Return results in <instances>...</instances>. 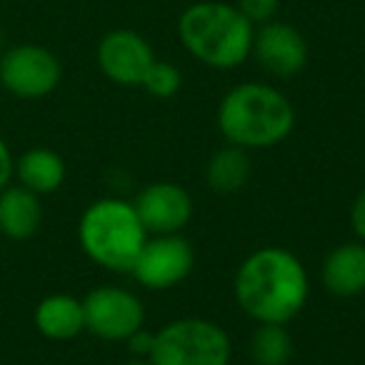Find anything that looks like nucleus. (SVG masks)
I'll return each instance as SVG.
<instances>
[{
	"instance_id": "obj_1",
	"label": "nucleus",
	"mask_w": 365,
	"mask_h": 365,
	"mask_svg": "<svg viewBox=\"0 0 365 365\" xmlns=\"http://www.w3.org/2000/svg\"><path fill=\"white\" fill-rule=\"evenodd\" d=\"M233 288L240 310L255 323L288 325L308 303L310 280L290 250L265 245L240 263Z\"/></svg>"
},
{
	"instance_id": "obj_2",
	"label": "nucleus",
	"mask_w": 365,
	"mask_h": 365,
	"mask_svg": "<svg viewBox=\"0 0 365 365\" xmlns=\"http://www.w3.org/2000/svg\"><path fill=\"white\" fill-rule=\"evenodd\" d=\"M295 128V108L268 83H240L218 106V130L230 145L263 150L280 145Z\"/></svg>"
},
{
	"instance_id": "obj_3",
	"label": "nucleus",
	"mask_w": 365,
	"mask_h": 365,
	"mask_svg": "<svg viewBox=\"0 0 365 365\" xmlns=\"http://www.w3.org/2000/svg\"><path fill=\"white\" fill-rule=\"evenodd\" d=\"M255 26L223 0H198L178 18V38L198 63L233 71L253 53Z\"/></svg>"
},
{
	"instance_id": "obj_4",
	"label": "nucleus",
	"mask_w": 365,
	"mask_h": 365,
	"mask_svg": "<svg viewBox=\"0 0 365 365\" xmlns=\"http://www.w3.org/2000/svg\"><path fill=\"white\" fill-rule=\"evenodd\" d=\"M148 233L133 203L101 198L91 203L78 223V243L96 265L113 273H130Z\"/></svg>"
},
{
	"instance_id": "obj_5",
	"label": "nucleus",
	"mask_w": 365,
	"mask_h": 365,
	"mask_svg": "<svg viewBox=\"0 0 365 365\" xmlns=\"http://www.w3.org/2000/svg\"><path fill=\"white\" fill-rule=\"evenodd\" d=\"M233 345L218 323L205 318H178L155 333L153 365H230Z\"/></svg>"
},
{
	"instance_id": "obj_6",
	"label": "nucleus",
	"mask_w": 365,
	"mask_h": 365,
	"mask_svg": "<svg viewBox=\"0 0 365 365\" xmlns=\"http://www.w3.org/2000/svg\"><path fill=\"white\" fill-rule=\"evenodd\" d=\"M63 81V66L53 51L38 43H21L0 56V86L21 101H41Z\"/></svg>"
},
{
	"instance_id": "obj_7",
	"label": "nucleus",
	"mask_w": 365,
	"mask_h": 365,
	"mask_svg": "<svg viewBox=\"0 0 365 365\" xmlns=\"http://www.w3.org/2000/svg\"><path fill=\"white\" fill-rule=\"evenodd\" d=\"M86 330L101 340L125 343L145 325V308L133 290L120 285H98L83 298Z\"/></svg>"
},
{
	"instance_id": "obj_8",
	"label": "nucleus",
	"mask_w": 365,
	"mask_h": 365,
	"mask_svg": "<svg viewBox=\"0 0 365 365\" xmlns=\"http://www.w3.org/2000/svg\"><path fill=\"white\" fill-rule=\"evenodd\" d=\"M195 265L193 245L180 233L148 235L130 275L148 290H168L180 285Z\"/></svg>"
},
{
	"instance_id": "obj_9",
	"label": "nucleus",
	"mask_w": 365,
	"mask_h": 365,
	"mask_svg": "<svg viewBox=\"0 0 365 365\" xmlns=\"http://www.w3.org/2000/svg\"><path fill=\"white\" fill-rule=\"evenodd\" d=\"M96 61L110 83L123 88H140L150 66L155 63V53L140 33L130 28H115L101 38Z\"/></svg>"
},
{
	"instance_id": "obj_10",
	"label": "nucleus",
	"mask_w": 365,
	"mask_h": 365,
	"mask_svg": "<svg viewBox=\"0 0 365 365\" xmlns=\"http://www.w3.org/2000/svg\"><path fill=\"white\" fill-rule=\"evenodd\" d=\"M138 218L148 235L180 233L193 218V198L182 185L170 180L150 182L133 200Z\"/></svg>"
},
{
	"instance_id": "obj_11",
	"label": "nucleus",
	"mask_w": 365,
	"mask_h": 365,
	"mask_svg": "<svg viewBox=\"0 0 365 365\" xmlns=\"http://www.w3.org/2000/svg\"><path fill=\"white\" fill-rule=\"evenodd\" d=\"M263 71L275 78H293L308 66V41L295 26L270 21L255 28L253 53Z\"/></svg>"
},
{
	"instance_id": "obj_12",
	"label": "nucleus",
	"mask_w": 365,
	"mask_h": 365,
	"mask_svg": "<svg viewBox=\"0 0 365 365\" xmlns=\"http://www.w3.org/2000/svg\"><path fill=\"white\" fill-rule=\"evenodd\" d=\"M320 280L328 293L338 298H355L365 293V243H340L325 255L320 265Z\"/></svg>"
},
{
	"instance_id": "obj_13",
	"label": "nucleus",
	"mask_w": 365,
	"mask_h": 365,
	"mask_svg": "<svg viewBox=\"0 0 365 365\" xmlns=\"http://www.w3.org/2000/svg\"><path fill=\"white\" fill-rule=\"evenodd\" d=\"M38 333L48 340H73L86 330V313H83V300L68 293L46 295L36 305L33 313Z\"/></svg>"
},
{
	"instance_id": "obj_14",
	"label": "nucleus",
	"mask_w": 365,
	"mask_h": 365,
	"mask_svg": "<svg viewBox=\"0 0 365 365\" xmlns=\"http://www.w3.org/2000/svg\"><path fill=\"white\" fill-rule=\"evenodd\" d=\"M43 223L41 195L23 185H8L0 190V235L11 240H28Z\"/></svg>"
},
{
	"instance_id": "obj_15",
	"label": "nucleus",
	"mask_w": 365,
	"mask_h": 365,
	"mask_svg": "<svg viewBox=\"0 0 365 365\" xmlns=\"http://www.w3.org/2000/svg\"><path fill=\"white\" fill-rule=\"evenodd\" d=\"M66 160L51 148H28L16 160V178L18 185L28 188L36 195H51L63 188L66 182Z\"/></svg>"
},
{
	"instance_id": "obj_16",
	"label": "nucleus",
	"mask_w": 365,
	"mask_h": 365,
	"mask_svg": "<svg viewBox=\"0 0 365 365\" xmlns=\"http://www.w3.org/2000/svg\"><path fill=\"white\" fill-rule=\"evenodd\" d=\"M253 173V163H250L248 150L238 145H225L210 155L208 165H205V180L208 185L220 195H233L245 188V182L250 180Z\"/></svg>"
},
{
	"instance_id": "obj_17",
	"label": "nucleus",
	"mask_w": 365,
	"mask_h": 365,
	"mask_svg": "<svg viewBox=\"0 0 365 365\" xmlns=\"http://www.w3.org/2000/svg\"><path fill=\"white\" fill-rule=\"evenodd\" d=\"M250 358L255 365H288L293 358V335L280 323H258L250 338Z\"/></svg>"
},
{
	"instance_id": "obj_18",
	"label": "nucleus",
	"mask_w": 365,
	"mask_h": 365,
	"mask_svg": "<svg viewBox=\"0 0 365 365\" xmlns=\"http://www.w3.org/2000/svg\"><path fill=\"white\" fill-rule=\"evenodd\" d=\"M180 86H182L180 71H178L173 63L158 61L155 58V63L150 66V71H148V76L140 88H145V91L155 98H173L178 91H180Z\"/></svg>"
},
{
	"instance_id": "obj_19",
	"label": "nucleus",
	"mask_w": 365,
	"mask_h": 365,
	"mask_svg": "<svg viewBox=\"0 0 365 365\" xmlns=\"http://www.w3.org/2000/svg\"><path fill=\"white\" fill-rule=\"evenodd\" d=\"M240 13L253 23L255 28L275 21L280 13V0H238L235 3Z\"/></svg>"
},
{
	"instance_id": "obj_20",
	"label": "nucleus",
	"mask_w": 365,
	"mask_h": 365,
	"mask_svg": "<svg viewBox=\"0 0 365 365\" xmlns=\"http://www.w3.org/2000/svg\"><path fill=\"white\" fill-rule=\"evenodd\" d=\"M128 348H130L133 358H150V350H153V343H155V333H148L145 325H143L140 330H135V333L130 335V338L125 340Z\"/></svg>"
},
{
	"instance_id": "obj_21",
	"label": "nucleus",
	"mask_w": 365,
	"mask_h": 365,
	"mask_svg": "<svg viewBox=\"0 0 365 365\" xmlns=\"http://www.w3.org/2000/svg\"><path fill=\"white\" fill-rule=\"evenodd\" d=\"M13 178H16V158H13L8 143L0 138V190L8 188Z\"/></svg>"
},
{
	"instance_id": "obj_22",
	"label": "nucleus",
	"mask_w": 365,
	"mask_h": 365,
	"mask_svg": "<svg viewBox=\"0 0 365 365\" xmlns=\"http://www.w3.org/2000/svg\"><path fill=\"white\" fill-rule=\"evenodd\" d=\"M350 225H353V233L358 235V240L365 243V188L355 195L353 208H350Z\"/></svg>"
},
{
	"instance_id": "obj_23",
	"label": "nucleus",
	"mask_w": 365,
	"mask_h": 365,
	"mask_svg": "<svg viewBox=\"0 0 365 365\" xmlns=\"http://www.w3.org/2000/svg\"><path fill=\"white\" fill-rule=\"evenodd\" d=\"M120 365H153L150 360H145V358H130V360H125V363H120Z\"/></svg>"
}]
</instances>
